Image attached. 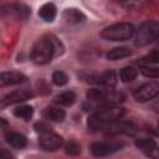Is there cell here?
Masks as SVG:
<instances>
[{
	"mask_svg": "<svg viewBox=\"0 0 159 159\" xmlns=\"http://www.w3.org/2000/svg\"><path fill=\"white\" fill-rule=\"evenodd\" d=\"M65 153L70 157H77L81 154V145L76 140H68L65 144Z\"/></svg>",
	"mask_w": 159,
	"mask_h": 159,
	"instance_id": "cell-23",
	"label": "cell"
},
{
	"mask_svg": "<svg viewBox=\"0 0 159 159\" xmlns=\"http://www.w3.org/2000/svg\"><path fill=\"white\" fill-rule=\"evenodd\" d=\"M139 70L145 77H149V78H157L159 76V71H158L157 66H154V67H152V66H139Z\"/></svg>",
	"mask_w": 159,
	"mask_h": 159,
	"instance_id": "cell-25",
	"label": "cell"
},
{
	"mask_svg": "<svg viewBox=\"0 0 159 159\" xmlns=\"http://www.w3.org/2000/svg\"><path fill=\"white\" fill-rule=\"evenodd\" d=\"M134 25L129 22H117L104 27L101 31V37L107 41H125L133 37L134 35Z\"/></svg>",
	"mask_w": 159,
	"mask_h": 159,
	"instance_id": "cell-4",
	"label": "cell"
},
{
	"mask_svg": "<svg viewBox=\"0 0 159 159\" xmlns=\"http://www.w3.org/2000/svg\"><path fill=\"white\" fill-rule=\"evenodd\" d=\"M34 97V91L29 88H21V89H15L10 93H7L2 99H0V107H6L16 103H21L25 101H29Z\"/></svg>",
	"mask_w": 159,
	"mask_h": 159,
	"instance_id": "cell-9",
	"label": "cell"
},
{
	"mask_svg": "<svg viewBox=\"0 0 159 159\" xmlns=\"http://www.w3.org/2000/svg\"><path fill=\"white\" fill-rule=\"evenodd\" d=\"M88 82L104 86L107 88H113L117 84V75L114 71H106L99 75H92L88 77Z\"/></svg>",
	"mask_w": 159,
	"mask_h": 159,
	"instance_id": "cell-11",
	"label": "cell"
},
{
	"mask_svg": "<svg viewBox=\"0 0 159 159\" xmlns=\"http://www.w3.org/2000/svg\"><path fill=\"white\" fill-rule=\"evenodd\" d=\"M6 127H9V123H7V120L0 117V128H6Z\"/></svg>",
	"mask_w": 159,
	"mask_h": 159,
	"instance_id": "cell-27",
	"label": "cell"
},
{
	"mask_svg": "<svg viewBox=\"0 0 159 159\" xmlns=\"http://www.w3.org/2000/svg\"><path fill=\"white\" fill-rule=\"evenodd\" d=\"M65 21L70 25H77V24H81L86 20V16L83 15L82 11H80L76 7H67L65 9L63 14H62Z\"/></svg>",
	"mask_w": 159,
	"mask_h": 159,
	"instance_id": "cell-15",
	"label": "cell"
},
{
	"mask_svg": "<svg viewBox=\"0 0 159 159\" xmlns=\"http://www.w3.org/2000/svg\"><path fill=\"white\" fill-rule=\"evenodd\" d=\"M35 130L39 134V145L46 152H56L63 145V139L53 132L46 123L39 122L35 124Z\"/></svg>",
	"mask_w": 159,
	"mask_h": 159,
	"instance_id": "cell-3",
	"label": "cell"
},
{
	"mask_svg": "<svg viewBox=\"0 0 159 159\" xmlns=\"http://www.w3.org/2000/svg\"><path fill=\"white\" fill-rule=\"evenodd\" d=\"M62 42L53 35H45L40 37L32 46L30 52V58L36 65L50 63L53 57L63 53Z\"/></svg>",
	"mask_w": 159,
	"mask_h": 159,
	"instance_id": "cell-1",
	"label": "cell"
},
{
	"mask_svg": "<svg viewBox=\"0 0 159 159\" xmlns=\"http://www.w3.org/2000/svg\"><path fill=\"white\" fill-rule=\"evenodd\" d=\"M135 147L143 152L145 155H148L152 159H158L159 152H158V144L154 139L150 138H139L135 139Z\"/></svg>",
	"mask_w": 159,
	"mask_h": 159,
	"instance_id": "cell-12",
	"label": "cell"
},
{
	"mask_svg": "<svg viewBox=\"0 0 159 159\" xmlns=\"http://www.w3.org/2000/svg\"><path fill=\"white\" fill-rule=\"evenodd\" d=\"M122 147L123 144L117 142H94L91 145V153L97 158H102L112 155L113 153L120 150Z\"/></svg>",
	"mask_w": 159,
	"mask_h": 159,
	"instance_id": "cell-7",
	"label": "cell"
},
{
	"mask_svg": "<svg viewBox=\"0 0 159 159\" xmlns=\"http://www.w3.org/2000/svg\"><path fill=\"white\" fill-rule=\"evenodd\" d=\"M159 32V25L155 21H144L138 29L134 30V43L139 47L147 46L157 40Z\"/></svg>",
	"mask_w": 159,
	"mask_h": 159,
	"instance_id": "cell-5",
	"label": "cell"
},
{
	"mask_svg": "<svg viewBox=\"0 0 159 159\" xmlns=\"http://www.w3.org/2000/svg\"><path fill=\"white\" fill-rule=\"evenodd\" d=\"M26 81V76L19 71H6L0 72V87L20 84Z\"/></svg>",
	"mask_w": 159,
	"mask_h": 159,
	"instance_id": "cell-13",
	"label": "cell"
},
{
	"mask_svg": "<svg viewBox=\"0 0 159 159\" xmlns=\"http://www.w3.org/2000/svg\"><path fill=\"white\" fill-rule=\"evenodd\" d=\"M0 159H15L14 154L4 147H0Z\"/></svg>",
	"mask_w": 159,
	"mask_h": 159,
	"instance_id": "cell-26",
	"label": "cell"
},
{
	"mask_svg": "<svg viewBox=\"0 0 159 159\" xmlns=\"http://www.w3.org/2000/svg\"><path fill=\"white\" fill-rule=\"evenodd\" d=\"M138 76V68H135L134 66H127V67H123L119 72V77H120V81L124 82V83H129L132 81H134Z\"/></svg>",
	"mask_w": 159,
	"mask_h": 159,
	"instance_id": "cell-21",
	"label": "cell"
},
{
	"mask_svg": "<svg viewBox=\"0 0 159 159\" xmlns=\"http://www.w3.org/2000/svg\"><path fill=\"white\" fill-rule=\"evenodd\" d=\"M39 16L45 22H53V20L57 16V7L53 2H46L43 4L39 10Z\"/></svg>",
	"mask_w": 159,
	"mask_h": 159,
	"instance_id": "cell-17",
	"label": "cell"
},
{
	"mask_svg": "<svg viewBox=\"0 0 159 159\" xmlns=\"http://www.w3.org/2000/svg\"><path fill=\"white\" fill-rule=\"evenodd\" d=\"M14 116L24 120H30L34 116V107L29 104H21L14 109Z\"/></svg>",
	"mask_w": 159,
	"mask_h": 159,
	"instance_id": "cell-20",
	"label": "cell"
},
{
	"mask_svg": "<svg viewBox=\"0 0 159 159\" xmlns=\"http://www.w3.org/2000/svg\"><path fill=\"white\" fill-rule=\"evenodd\" d=\"M107 134H127L132 135L137 132V127L130 122H124L120 119H117L114 122H111L106 124L102 129Z\"/></svg>",
	"mask_w": 159,
	"mask_h": 159,
	"instance_id": "cell-8",
	"label": "cell"
},
{
	"mask_svg": "<svg viewBox=\"0 0 159 159\" xmlns=\"http://www.w3.org/2000/svg\"><path fill=\"white\" fill-rule=\"evenodd\" d=\"M104 94H106V91L104 89H99V88H91L87 91V99L89 102H101L103 104L104 102Z\"/></svg>",
	"mask_w": 159,
	"mask_h": 159,
	"instance_id": "cell-22",
	"label": "cell"
},
{
	"mask_svg": "<svg viewBox=\"0 0 159 159\" xmlns=\"http://www.w3.org/2000/svg\"><path fill=\"white\" fill-rule=\"evenodd\" d=\"M0 14L5 16H12L20 20H26L30 16L31 10L25 4L10 2V4H4L0 6Z\"/></svg>",
	"mask_w": 159,
	"mask_h": 159,
	"instance_id": "cell-6",
	"label": "cell"
},
{
	"mask_svg": "<svg viewBox=\"0 0 159 159\" xmlns=\"http://www.w3.org/2000/svg\"><path fill=\"white\" fill-rule=\"evenodd\" d=\"M158 93H159V84L157 82H149L139 86L133 92V97L137 102H148L155 98Z\"/></svg>",
	"mask_w": 159,
	"mask_h": 159,
	"instance_id": "cell-10",
	"label": "cell"
},
{
	"mask_svg": "<svg viewBox=\"0 0 159 159\" xmlns=\"http://www.w3.org/2000/svg\"><path fill=\"white\" fill-rule=\"evenodd\" d=\"M124 116V108L118 104H101L87 120V125L91 130H102L103 127L111 122L120 119Z\"/></svg>",
	"mask_w": 159,
	"mask_h": 159,
	"instance_id": "cell-2",
	"label": "cell"
},
{
	"mask_svg": "<svg viewBox=\"0 0 159 159\" xmlns=\"http://www.w3.org/2000/svg\"><path fill=\"white\" fill-rule=\"evenodd\" d=\"M53 102L58 106L70 107L76 102V93L73 91H65L53 98Z\"/></svg>",
	"mask_w": 159,
	"mask_h": 159,
	"instance_id": "cell-18",
	"label": "cell"
},
{
	"mask_svg": "<svg viewBox=\"0 0 159 159\" xmlns=\"http://www.w3.org/2000/svg\"><path fill=\"white\" fill-rule=\"evenodd\" d=\"M67 82H68V76L63 71H55L52 73V83L55 86L62 87V86L67 84Z\"/></svg>",
	"mask_w": 159,
	"mask_h": 159,
	"instance_id": "cell-24",
	"label": "cell"
},
{
	"mask_svg": "<svg viewBox=\"0 0 159 159\" xmlns=\"http://www.w3.org/2000/svg\"><path fill=\"white\" fill-rule=\"evenodd\" d=\"M42 116L45 119L47 120H52V122H62L66 117V112L63 109H61L60 107H55V106H48L42 111Z\"/></svg>",
	"mask_w": 159,
	"mask_h": 159,
	"instance_id": "cell-16",
	"label": "cell"
},
{
	"mask_svg": "<svg viewBox=\"0 0 159 159\" xmlns=\"http://www.w3.org/2000/svg\"><path fill=\"white\" fill-rule=\"evenodd\" d=\"M5 140L7 144H10L15 149H24L27 145V138L16 132H7L5 133Z\"/></svg>",
	"mask_w": 159,
	"mask_h": 159,
	"instance_id": "cell-14",
	"label": "cell"
},
{
	"mask_svg": "<svg viewBox=\"0 0 159 159\" xmlns=\"http://www.w3.org/2000/svg\"><path fill=\"white\" fill-rule=\"evenodd\" d=\"M132 55V51L128 47H114L107 52V60L109 61H118L125 57H129Z\"/></svg>",
	"mask_w": 159,
	"mask_h": 159,
	"instance_id": "cell-19",
	"label": "cell"
}]
</instances>
